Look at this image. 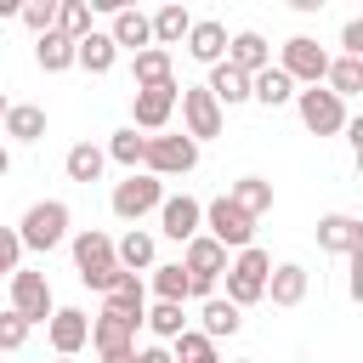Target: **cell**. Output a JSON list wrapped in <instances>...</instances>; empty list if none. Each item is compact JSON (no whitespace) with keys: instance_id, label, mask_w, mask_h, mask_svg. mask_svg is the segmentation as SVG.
I'll list each match as a JSON object with an SVG mask.
<instances>
[{"instance_id":"cell-1","label":"cell","mask_w":363,"mask_h":363,"mask_svg":"<svg viewBox=\"0 0 363 363\" xmlns=\"http://www.w3.org/2000/svg\"><path fill=\"white\" fill-rule=\"evenodd\" d=\"M68 250H74V272H79V284L85 289H96V295H108L125 272H119V261H113V238L102 233V227H79L74 238H68Z\"/></svg>"},{"instance_id":"cell-2","label":"cell","mask_w":363,"mask_h":363,"mask_svg":"<svg viewBox=\"0 0 363 363\" xmlns=\"http://www.w3.org/2000/svg\"><path fill=\"white\" fill-rule=\"evenodd\" d=\"M68 221H74V216H68V204H62V199H40V204H28V210H23V221H17L11 233H17V244H23V250L51 255L57 244H68Z\"/></svg>"},{"instance_id":"cell-3","label":"cell","mask_w":363,"mask_h":363,"mask_svg":"<svg viewBox=\"0 0 363 363\" xmlns=\"http://www.w3.org/2000/svg\"><path fill=\"white\" fill-rule=\"evenodd\" d=\"M267 272H272V255H267L261 244L238 250V255L227 261V272H221V278H227V295H221V301H233L238 312H244V306H255V301L267 295Z\"/></svg>"},{"instance_id":"cell-4","label":"cell","mask_w":363,"mask_h":363,"mask_svg":"<svg viewBox=\"0 0 363 363\" xmlns=\"http://www.w3.org/2000/svg\"><path fill=\"white\" fill-rule=\"evenodd\" d=\"M193 164H199V142H187V136H176V130H159V136H147V147H142V170L159 176V182L187 176Z\"/></svg>"},{"instance_id":"cell-5","label":"cell","mask_w":363,"mask_h":363,"mask_svg":"<svg viewBox=\"0 0 363 363\" xmlns=\"http://www.w3.org/2000/svg\"><path fill=\"white\" fill-rule=\"evenodd\" d=\"M199 233L216 238L221 250H250V244H255V216H244V210L221 193V199L204 204V227H199Z\"/></svg>"},{"instance_id":"cell-6","label":"cell","mask_w":363,"mask_h":363,"mask_svg":"<svg viewBox=\"0 0 363 363\" xmlns=\"http://www.w3.org/2000/svg\"><path fill=\"white\" fill-rule=\"evenodd\" d=\"M176 108H182V136H187V142H210V136H221V125H227V113L216 108V96H210L204 85H182Z\"/></svg>"},{"instance_id":"cell-7","label":"cell","mask_w":363,"mask_h":363,"mask_svg":"<svg viewBox=\"0 0 363 363\" xmlns=\"http://www.w3.org/2000/svg\"><path fill=\"white\" fill-rule=\"evenodd\" d=\"M11 312L28 323V329H40L51 312H57V301H51V284H45V272H28V267H17L11 278Z\"/></svg>"},{"instance_id":"cell-8","label":"cell","mask_w":363,"mask_h":363,"mask_svg":"<svg viewBox=\"0 0 363 363\" xmlns=\"http://www.w3.org/2000/svg\"><path fill=\"white\" fill-rule=\"evenodd\" d=\"M176 96H182V85H176V79H170V85L130 91V130H142V136H159V130L170 125V113H176Z\"/></svg>"},{"instance_id":"cell-9","label":"cell","mask_w":363,"mask_h":363,"mask_svg":"<svg viewBox=\"0 0 363 363\" xmlns=\"http://www.w3.org/2000/svg\"><path fill=\"white\" fill-rule=\"evenodd\" d=\"M295 113H301V125L312 130V136H335V130H346V102L340 96H329L323 85H306V91H295Z\"/></svg>"},{"instance_id":"cell-10","label":"cell","mask_w":363,"mask_h":363,"mask_svg":"<svg viewBox=\"0 0 363 363\" xmlns=\"http://www.w3.org/2000/svg\"><path fill=\"white\" fill-rule=\"evenodd\" d=\"M108 204H113V216H119V221H142L147 210H159V204H164V182H159V176H147V170H130V176L113 187V199H108Z\"/></svg>"},{"instance_id":"cell-11","label":"cell","mask_w":363,"mask_h":363,"mask_svg":"<svg viewBox=\"0 0 363 363\" xmlns=\"http://www.w3.org/2000/svg\"><path fill=\"white\" fill-rule=\"evenodd\" d=\"M278 68L295 79V91H301V85H323V74H329V51H323L312 34H295V40H284Z\"/></svg>"},{"instance_id":"cell-12","label":"cell","mask_w":363,"mask_h":363,"mask_svg":"<svg viewBox=\"0 0 363 363\" xmlns=\"http://www.w3.org/2000/svg\"><path fill=\"white\" fill-rule=\"evenodd\" d=\"M45 340H51L57 357H79L85 340H91V318H85L79 306H57V312L45 318Z\"/></svg>"},{"instance_id":"cell-13","label":"cell","mask_w":363,"mask_h":363,"mask_svg":"<svg viewBox=\"0 0 363 363\" xmlns=\"http://www.w3.org/2000/svg\"><path fill=\"white\" fill-rule=\"evenodd\" d=\"M85 346H96V357H130V352H136V323L102 306V312L91 318V340H85Z\"/></svg>"},{"instance_id":"cell-14","label":"cell","mask_w":363,"mask_h":363,"mask_svg":"<svg viewBox=\"0 0 363 363\" xmlns=\"http://www.w3.org/2000/svg\"><path fill=\"white\" fill-rule=\"evenodd\" d=\"M199 227H204V204L187 199V193H164V204H159V233L176 238V244H187V238H199Z\"/></svg>"},{"instance_id":"cell-15","label":"cell","mask_w":363,"mask_h":363,"mask_svg":"<svg viewBox=\"0 0 363 363\" xmlns=\"http://www.w3.org/2000/svg\"><path fill=\"white\" fill-rule=\"evenodd\" d=\"M318 250L323 255H357L363 250V221L357 216H346V210H329V216H318Z\"/></svg>"},{"instance_id":"cell-16","label":"cell","mask_w":363,"mask_h":363,"mask_svg":"<svg viewBox=\"0 0 363 363\" xmlns=\"http://www.w3.org/2000/svg\"><path fill=\"white\" fill-rule=\"evenodd\" d=\"M306 289H312V272H306L301 261H278V267L267 272V295H261V301H272V306H301Z\"/></svg>"},{"instance_id":"cell-17","label":"cell","mask_w":363,"mask_h":363,"mask_svg":"<svg viewBox=\"0 0 363 363\" xmlns=\"http://www.w3.org/2000/svg\"><path fill=\"white\" fill-rule=\"evenodd\" d=\"M108 40H113V51H147V45H153V28H147V11H136V6H113V23H108Z\"/></svg>"},{"instance_id":"cell-18","label":"cell","mask_w":363,"mask_h":363,"mask_svg":"<svg viewBox=\"0 0 363 363\" xmlns=\"http://www.w3.org/2000/svg\"><path fill=\"white\" fill-rule=\"evenodd\" d=\"M227 68H238V74H261L267 62H272V45L255 34V28H238V34H227V57H221Z\"/></svg>"},{"instance_id":"cell-19","label":"cell","mask_w":363,"mask_h":363,"mask_svg":"<svg viewBox=\"0 0 363 363\" xmlns=\"http://www.w3.org/2000/svg\"><path fill=\"white\" fill-rule=\"evenodd\" d=\"M153 255H159V244H153V233H147V227H130L125 238H113V261H119V272H136V278H142V272H153V267H159Z\"/></svg>"},{"instance_id":"cell-20","label":"cell","mask_w":363,"mask_h":363,"mask_svg":"<svg viewBox=\"0 0 363 363\" xmlns=\"http://www.w3.org/2000/svg\"><path fill=\"white\" fill-rule=\"evenodd\" d=\"M187 57L204 62V68H216V62L227 57V28H221L216 17H193V28H187Z\"/></svg>"},{"instance_id":"cell-21","label":"cell","mask_w":363,"mask_h":363,"mask_svg":"<svg viewBox=\"0 0 363 363\" xmlns=\"http://www.w3.org/2000/svg\"><path fill=\"white\" fill-rule=\"evenodd\" d=\"M238 329H244V312H238L233 301H221V295L199 301V335H204V340H227V335H238Z\"/></svg>"},{"instance_id":"cell-22","label":"cell","mask_w":363,"mask_h":363,"mask_svg":"<svg viewBox=\"0 0 363 363\" xmlns=\"http://www.w3.org/2000/svg\"><path fill=\"white\" fill-rule=\"evenodd\" d=\"M113 62H119V51H113L108 28H91L85 40H74V68H85V74H113Z\"/></svg>"},{"instance_id":"cell-23","label":"cell","mask_w":363,"mask_h":363,"mask_svg":"<svg viewBox=\"0 0 363 363\" xmlns=\"http://www.w3.org/2000/svg\"><path fill=\"white\" fill-rule=\"evenodd\" d=\"M250 102H261V108H284V102H295V79H289L278 62H267L261 74H250Z\"/></svg>"},{"instance_id":"cell-24","label":"cell","mask_w":363,"mask_h":363,"mask_svg":"<svg viewBox=\"0 0 363 363\" xmlns=\"http://www.w3.org/2000/svg\"><path fill=\"white\" fill-rule=\"evenodd\" d=\"M204 91L216 96V108L227 113V108H238V102H250V74H238V68H227V62H216L210 68V79H204Z\"/></svg>"},{"instance_id":"cell-25","label":"cell","mask_w":363,"mask_h":363,"mask_svg":"<svg viewBox=\"0 0 363 363\" xmlns=\"http://www.w3.org/2000/svg\"><path fill=\"white\" fill-rule=\"evenodd\" d=\"M62 170H68V182L91 187V182H102V170H108V153H102L96 142H74V147L62 153Z\"/></svg>"},{"instance_id":"cell-26","label":"cell","mask_w":363,"mask_h":363,"mask_svg":"<svg viewBox=\"0 0 363 363\" xmlns=\"http://www.w3.org/2000/svg\"><path fill=\"white\" fill-rule=\"evenodd\" d=\"M102 306H108V312H119V318H130V323H142V312H147V284H142L136 272H125V278L102 295Z\"/></svg>"},{"instance_id":"cell-27","label":"cell","mask_w":363,"mask_h":363,"mask_svg":"<svg viewBox=\"0 0 363 363\" xmlns=\"http://www.w3.org/2000/svg\"><path fill=\"white\" fill-rule=\"evenodd\" d=\"M130 79H136V91H147V85H170V79H176L170 51H159V45L136 51V57H130Z\"/></svg>"},{"instance_id":"cell-28","label":"cell","mask_w":363,"mask_h":363,"mask_svg":"<svg viewBox=\"0 0 363 363\" xmlns=\"http://www.w3.org/2000/svg\"><path fill=\"white\" fill-rule=\"evenodd\" d=\"M147 28H153V45H159V51H170V45H182V40H187L193 17H187V6H159V11L147 17Z\"/></svg>"},{"instance_id":"cell-29","label":"cell","mask_w":363,"mask_h":363,"mask_svg":"<svg viewBox=\"0 0 363 363\" xmlns=\"http://www.w3.org/2000/svg\"><path fill=\"white\" fill-rule=\"evenodd\" d=\"M0 130H6L11 142H40V136H45V108H34V102H11L6 119H0Z\"/></svg>"},{"instance_id":"cell-30","label":"cell","mask_w":363,"mask_h":363,"mask_svg":"<svg viewBox=\"0 0 363 363\" xmlns=\"http://www.w3.org/2000/svg\"><path fill=\"white\" fill-rule=\"evenodd\" d=\"M323 91L329 96H357L363 91V57H329V74H323Z\"/></svg>"},{"instance_id":"cell-31","label":"cell","mask_w":363,"mask_h":363,"mask_svg":"<svg viewBox=\"0 0 363 363\" xmlns=\"http://www.w3.org/2000/svg\"><path fill=\"white\" fill-rule=\"evenodd\" d=\"M227 199H233L244 216H255V221H261V216L272 210V182H261V176H238V182L227 187Z\"/></svg>"},{"instance_id":"cell-32","label":"cell","mask_w":363,"mask_h":363,"mask_svg":"<svg viewBox=\"0 0 363 363\" xmlns=\"http://www.w3.org/2000/svg\"><path fill=\"white\" fill-rule=\"evenodd\" d=\"M34 62H40L45 74H62V68H74V40H62L57 28H51V34H40V40H34Z\"/></svg>"},{"instance_id":"cell-33","label":"cell","mask_w":363,"mask_h":363,"mask_svg":"<svg viewBox=\"0 0 363 363\" xmlns=\"http://www.w3.org/2000/svg\"><path fill=\"white\" fill-rule=\"evenodd\" d=\"M147 289H153V301H187V272H182V261H164V267H153L147 272Z\"/></svg>"},{"instance_id":"cell-34","label":"cell","mask_w":363,"mask_h":363,"mask_svg":"<svg viewBox=\"0 0 363 363\" xmlns=\"http://www.w3.org/2000/svg\"><path fill=\"white\" fill-rule=\"evenodd\" d=\"M142 323H147V329H153V335H159V340L170 346V340H176V335L187 329V312H182L176 301H153V306L142 312Z\"/></svg>"},{"instance_id":"cell-35","label":"cell","mask_w":363,"mask_h":363,"mask_svg":"<svg viewBox=\"0 0 363 363\" xmlns=\"http://www.w3.org/2000/svg\"><path fill=\"white\" fill-rule=\"evenodd\" d=\"M170 363H221V352H216V340H204L199 329H182V335L170 340Z\"/></svg>"},{"instance_id":"cell-36","label":"cell","mask_w":363,"mask_h":363,"mask_svg":"<svg viewBox=\"0 0 363 363\" xmlns=\"http://www.w3.org/2000/svg\"><path fill=\"white\" fill-rule=\"evenodd\" d=\"M96 23H91V0H57V34L62 40H85Z\"/></svg>"},{"instance_id":"cell-37","label":"cell","mask_w":363,"mask_h":363,"mask_svg":"<svg viewBox=\"0 0 363 363\" xmlns=\"http://www.w3.org/2000/svg\"><path fill=\"white\" fill-rule=\"evenodd\" d=\"M142 147H147V136H142V130H130V125H119V130L108 136V147H102V153H108L113 164L136 170V164H142Z\"/></svg>"},{"instance_id":"cell-38","label":"cell","mask_w":363,"mask_h":363,"mask_svg":"<svg viewBox=\"0 0 363 363\" xmlns=\"http://www.w3.org/2000/svg\"><path fill=\"white\" fill-rule=\"evenodd\" d=\"M17 17H23V23L34 28V40H40V34H51V28H57V0H23V11H17Z\"/></svg>"},{"instance_id":"cell-39","label":"cell","mask_w":363,"mask_h":363,"mask_svg":"<svg viewBox=\"0 0 363 363\" xmlns=\"http://www.w3.org/2000/svg\"><path fill=\"white\" fill-rule=\"evenodd\" d=\"M28 335H34V329L6 306V312H0V352H23V346H28Z\"/></svg>"},{"instance_id":"cell-40","label":"cell","mask_w":363,"mask_h":363,"mask_svg":"<svg viewBox=\"0 0 363 363\" xmlns=\"http://www.w3.org/2000/svg\"><path fill=\"white\" fill-rule=\"evenodd\" d=\"M17 267H23V244H17L11 227H0V278H11Z\"/></svg>"},{"instance_id":"cell-41","label":"cell","mask_w":363,"mask_h":363,"mask_svg":"<svg viewBox=\"0 0 363 363\" xmlns=\"http://www.w3.org/2000/svg\"><path fill=\"white\" fill-rule=\"evenodd\" d=\"M340 57H363V17H352L340 28Z\"/></svg>"},{"instance_id":"cell-42","label":"cell","mask_w":363,"mask_h":363,"mask_svg":"<svg viewBox=\"0 0 363 363\" xmlns=\"http://www.w3.org/2000/svg\"><path fill=\"white\" fill-rule=\"evenodd\" d=\"M130 363H170V346H142Z\"/></svg>"},{"instance_id":"cell-43","label":"cell","mask_w":363,"mask_h":363,"mask_svg":"<svg viewBox=\"0 0 363 363\" xmlns=\"http://www.w3.org/2000/svg\"><path fill=\"white\" fill-rule=\"evenodd\" d=\"M23 11V0H0V17H17Z\"/></svg>"},{"instance_id":"cell-44","label":"cell","mask_w":363,"mask_h":363,"mask_svg":"<svg viewBox=\"0 0 363 363\" xmlns=\"http://www.w3.org/2000/svg\"><path fill=\"white\" fill-rule=\"evenodd\" d=\"M6 170H11V153H6V142H0V176H6Z\"/></svg>"},{"instance_id":"cell-45","label":"cell","mask_w":363,"mask_h":363,"mask_svg":"<svg viewBox=\"0 0 363 363\" xmlns=\"http://www.w3.org/2000/svg\"><path fill=\"white\" fill-rule=\"evenodd\" d=\"M6 108H11V96H6V91H0V119H6Z\"/></svg>"},{"instance_id":"cell-46","label":"cell","mask_w":363,"mask_h":363,"mask_svg":"<svg viewBox=\"0 0 363 363\" xmlns=\"http://www.w3.org/2000/svg\"><path fill=\"white\" fill-rule=\"evenodd\" d=\"M233 363H255V357H233Z\"/></svg>"},{"instance_id":"cell-47","label":"cell","mask_w":363,"mask_h":363,"mask_svg":"<svg viewBox=\"0 0 363 363\" xmlns=\"http://www.w3.org/2000/svg\"><path fill=\"white\" fill-rule=\"evenodd\" d=\"M57 363H74V357H57Z\"/></svg>"}]
</instances>
